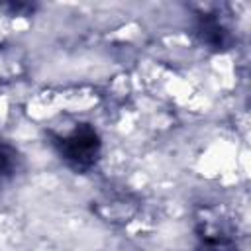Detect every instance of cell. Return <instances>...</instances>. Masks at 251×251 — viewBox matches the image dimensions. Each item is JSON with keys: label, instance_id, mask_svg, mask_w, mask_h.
I'll list each match as a JSON object with an SVG mask.
<instances>
[{"label": "cell", "instance_id": "1", "mask_svg": "<svg viewBox=\"0 0 251 251\" xmlns=\"http://www.w3.org/2000/svg\"><path fill=\"white\" fill-rule=\"evenodd\" d=\"M49 143L67 169L78 175L90 173L102 157V137L90 124H75L69 131H49Z\"/></svg>", "mask_w": 251, "mask_h": 251}, {"label": "cell", "instance_id": "2", "mask_svg": "<svg viewBox=\"0 0 251 251\" xmlns=\"http://www.w3.org/2000/svg\"><path fill=\"white\" fill-rule=\"evenodd\" d=\"M198 251H239L237 227L222 210L202 206L194 214Z\"/></svg>", "mask_w": 251, "mask_h": 251}, {"label": "cell", "instance_id": "3", "mask_svg": "<svg viewBox=\"0 0 251 251\" xmlns=\"http://www.w3.org/2000/svg\"><path fill=\"white\" fill-rule=\"evenodd\" d=\"M192 35L208 51H227L235 43L233 29L218 10H200L192 22Z\"/></svg>", "mask_w": 251, "mask_h": 251}, {"label": "cell", "instance_id": "4", "mask_svg": "<svg viewBox=\"0 0 251 251\" xmlns=\"http://www.w3.org/2000/svg\"><path fill=\"white\" fill-rule=\"evenodd\" d=\"M22 169H24V157L20 149L10 141L0 139V194L16 180Z\"/></svg>", "mask_w": 251, "mask_h": 251}, {"label": "cell", "instance_id": "5", "mask_svg": "<svg viewBox=\"0 0 251 251\" xmlns=\"http://www.w3.org/2000/svg\"><path fill=\"white\" fill-rule=\"evenodd\" d=\"M4 10H10L12 16H31L35 12V6L31 4H6V6H0Z\"/></svg>", "mask_w": 251, "mask_h": 251}]
</instances>
